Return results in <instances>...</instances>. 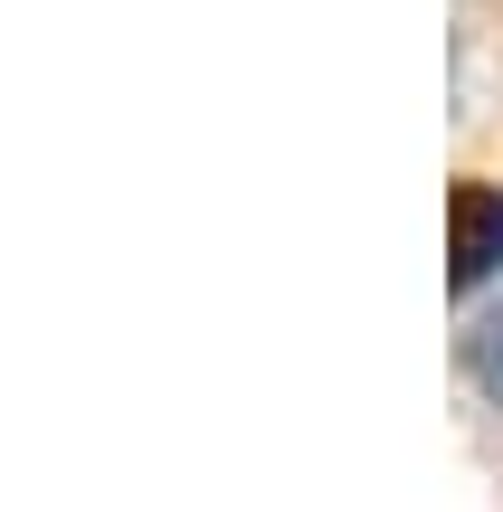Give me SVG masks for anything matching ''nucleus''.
<instances>
[{
    "instance_id": "f257e3e1",
    "label": "nucleus",
    "mask_w": 503,
    "mask_h": 512,
    "mask_svg": "<svg viewBox=\"0 0 503 512\" xmlns=\"http://www.w3.org/2000/svg\"><path fill=\"white\" fill-rule=\"evenodd\" d=\"M447 219H456V285H485V275L503 266V190L456 181Z\"/></svg>"
},
{
    "instance_id": "f03ea898",
    "label": "nucleus",
    "mask_w": 503,
    "mask_h": 512,
    "mask_svg": "<svg viewBox=\"0 0 503 512\" xmlns=\"http://www.w3.org/2000/svg\"><path fill=\"white\" fill-rule=\"evenodd\" d=\"M475 380L503 399V323H475Z\"/></svg>"
}]
</instances>
